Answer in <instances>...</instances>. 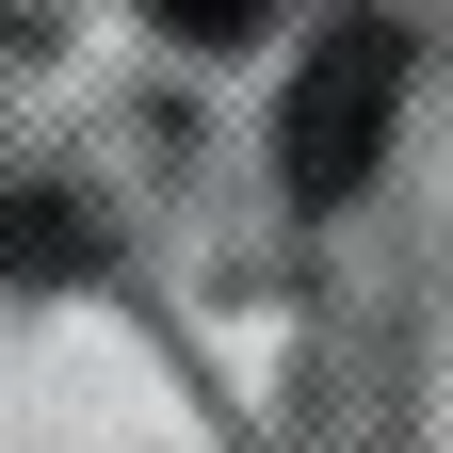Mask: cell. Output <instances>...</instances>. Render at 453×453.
I'll list each match as a JSON object with an SVG mask.
<instances>
[{
	"label": "cell",
	"instance_id": "obj_1",
	"mask_svg": "<svg viewBox=\"0 0 453 453\" xmlns=\"http://www.w3.org/2000/svg\"><path fill=\"white\" fill-rule=\"evenodd\" d=\"M388 113H405V33H388V17H340L308 65H292V97H275V179H292L308 211L372 195V162H388Z\"/></svg>",
	"mask_w": 453,
	"mask_h": 453
},
{
	"label": "cell",
	"instance_id": "obj_2",
	"mask_svg": "<svg viewBox=\"0 0 453 453\" xmlns=\"http://www.w3.org/2000/svg\"><path fill=\"white\" fill-rule=\"evenodd\" d=\"M146 17H162V33H179V49H243V33L275 17V0H146Z\"/></svg>",
	"mask_w": 453,
	"mask_h": 453
}]
</instances>
